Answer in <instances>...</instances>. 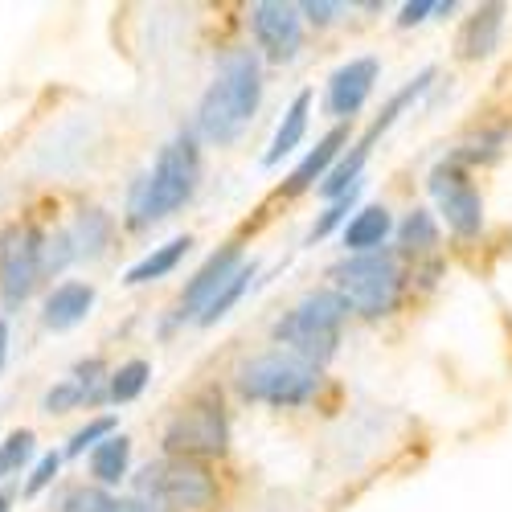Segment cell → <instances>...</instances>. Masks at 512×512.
<instances>
[{
  "label": "cell",
  "instance_id": "7",
  "mask_svg": "<svg viewBox=\"0 0 512 512\" xmlns=\"http://www.w3.org/2000/svg\"><path fill=\"white\" fill-rule=\"evenodd\" d=\"M136 484H140L144 500L168 504V508H185V512L209 508L213 496H218V484H213V476L205 472V467L193 463V459H177V455H164V459L148 463Z\"/></svg>",
  "mask_w": 512,
  "mask_h": 512
},
{
  "label": "cell",
  "instance_id": "27",
  "mask_svg": "<svg viewBox=\"0 0 512 512\" xmlns=\"http://www.w3.org/2000/svg\"><path fill=\"white\" fill-rule=\"evenodd\" d=\"M33 431H13L5 443H0V480H9V476H17L21 467L29 463V455H33Z\"/></svg>",
  "mask_w": 512,
  "mask_h": 512
},
{
  "label": "cell",
  "instance_id": "19",
  "mask_svg": "<svg viewBox=\"0 0 512 512\" xmlns=\"http://www.w3.org/2000/svg\"><path fill=\"white\" fill-rule=\"evenodd\" d=\"M111 234H115V218L107 209L99 205H87V209H78V218H74V246H78V259H99V254L111 246Z\"/></svg>",
  "mask_w": 512,
  "mask_h": 512
},
{
  "label": "cell",
  "instance_id": "29",
  "mask_svg": "<svg viewBox=\"0 0 512 512\" xmlns=\"http://www.w3.org/2000/svg\"><path fill=\"white\" fill-rule=\"evenodd\" d=\"M74 259H78V246H74L70 230H62V234L46 238V259H41V267H46V275H58V271H66Z\"/></svg>",
  "mask_w": 512,
  "mask_h": 512
},
{
  "label": "cell",
  "instance_id": "31",
  "mask_svg": "<svg viewBox=\"0 0 512 512\" xmlns=\"http://www.w3.org/2000/svg\"><path fill=\"white\" fill-rule=\"evenodd\" d=\"M58 472H62V451L41 455L37 467H33V476H29V484H25V496H37L41 488H50V484L58 480Z\"/></svg>",
  "mask_w": 512,
  "mask_h": 512
},
{
  "label": "cell",
  "instance_id": "34",
  "mask_svg": "<svg viewBox=\"0 0 512 512\" xmlns=\"http://www.w3.org/2000/svg\"><path fill=\"white\" fill-rule=\"evenodd\" d=\"M115 512H164V508L144 496H132V500H115Z\"/></svg>",
  "mask_w": 512,
  "mask_h": 512
},
{
  "label": "cell",
  "instance_id": "24",
  "mask_svg": "<svg viewBox=\"0 0 512 512\" xmlns=\"http://www.w3.org/2000/svg\"><path fill=\"white\" fill-rule=\"evenodd\" d=\"M148 377H152V365L148 361H123L115 373H111V386H107V394H111V402H136L140 394H144V386H148Z\"/></svg>",
  "mask_w": 512,
  "mask_h": 512
},
{
  "label": "cell",
  "instance_id": "9",
  "mask_svg": "<svg viewBox=\"0 0 512 512\" xmlns=\"http://www.w3.org/2000/svg\"><path fill=\"white\" fill-rule=\"evenodd\" d=\"M431 197L443 213V222L451 234L459 238H476L484 230V201H480V189L472 185V177L463 173L459 164L443 160L439 168H431Z\"/></svg>",
  "mask_w": 512,
  "mask_h": 512
},
{
  "label": "cell",
  "instance_id": "4",
  "mask_svg": "<svg viewBox=\"0 0 512 512\" xmlns=\"http://www.w3.org/2000/svg\"><path fill=\"white\" fill-rule=\"evenodd\" d=\"M332 279H336L340 300L365 320H381L398 308L402 267H398V254L386 246L373 254H349V259L332 271Z\"/></svg>",
  "mask_w": 512,
  "mask_h": 512
},
{
  "label": "cell",
  "instance_id": "12",
  "mask_svg": "<svg viewBox=\"0 0 512 512\" xmlns=\"http://www.w3.org/2000/svg\"><path fill=\"white\" fill-rule=\"evenodd\" d=\"M377 74H381V62L369 58V54L365 58H349L345 66H336L332 78H328V95H324L328 115L332 119H353L365 107V99L373 95Z\"/></svg>",
  "mask_w": 512,
  "mask_h": 512
},
{
  "label": "cell",
  "instance_id": "25",
  "mask_svg": "<svg viewBox=\"0 0 512 512\" xmlns=\"http://www.w3.org/2000/svg\"><path fill=\"white\" fill-rule=\"evenodd\" d=\"M58 512H115V496L99 484H78L58 500Z\"/></svg>",
  "mask_w": 512,
  "mask_h": 512
},
{
  "label": "cell",
  "instance_id": "6",
  "mask_svg": "<svg viewBox=\"0 0 512 512\" xmlns=\"http://www.w3.org/2000/svg\"><path fill=\"white\" fill-rule=\"evenodd\" d=\"M230 447V418L222 398H197L185 410L173 414V422L164 426V455L177 459H213L226 455Z\"/></svg>",
  "mask_w": 512,
  "mask_h": 512
},
{
  "label": "cell",
  "instance_id": "35",
  "mask_svg": "<svg viewBox=\"0 0 512 512\" xmlns=\"http://www.w3.org/2000/svg\"><path fill=\"white\" fill-rule=\"evenodd\" d=\"M5 357H9V324L0 320V369H5Z\"/></svg>",
  "mask_w": 512,
  "mask_h": 512
},
{
  "label": "cell",
  "instance_id": "30",
  "mask_svg": "<svg viewBox=\"0 0 512 512\" xmlns=\"http://www.w3.org/2000/svg\"><path fill=\"white\" fill-rule=\"evenodd\" d=\"M353 201H357V189H353L349 197H340V201H332V205H328V209L320 213V222L312 226L308 242H320V238H328V234H332V230H336L340 222H345V218H349V209H353Z\"/></svg>",
  "mask_w": 512,
  "mask_h": 512
},
{
  "label": "cell",
  "instance_id": "36",
  "mask_svg": "<svg viewBox=\"0 0 512 512\" xmlns=\"http://www.w3.org/2000/svg\"><path fill=\"white\" fill-rule=\"evenodd\" d=\"M13 508V496L9 492H0V512H9Z\"/></svg>",
  "mask_w": 512,
  "mask_h": 512
},
{
  "label": "cell",
  "instance_id": "3",
  "mask_svg": "<svg viewBox=\"0 0 512 512\" xmlns=\"http://www.w3.org/2000/svg\"><path fill=\"white\" fill-rule=\"evenodd\" d=\"M349 304L332 291H312L304 295L300 304H295L291 312H283L271 328V336L279 340V345L291 353V357H300L308 365H324L336 357V345H340V332H345V320H349Z\"/></svg>",
  "mask_w": 512,
  "mask_h": 512
},
{
  "label": "cell",
  "instance_id": "15",
  "mask_svg": "<svg viewBox=\"0 0 512 512\" xmlns=\"http://www.w3.org/2000/svg\"><path fill=\"white\" fill-rule=\"evenodd\" d=\"M394 234V218H390V209L386 205H365L357 209L353 218L345 222V250L349 254H373L386 246V238Z\"/></svg>",
  "mask_w": 512,
  "mask_h": 512
},
{
  "label": "cell",
  "instance_id": "13",
  "mask_svg": "<svg viewBox=\"0 0 512 512\" xmlns=\"http://www.w3.org/2000/svg\"><path fill=\"white\" fill-rule=\"evenodd\" d=\"M95 308V287L82 283V279H66L50 291L46 308H41V324L54 328V332H66L74 324H82Z\"/></svg>",
  "mask_w": 512,
  "mask_h": 512
},
{
  "label": "cell",
  "instance_id": "33",
  "mask_svg": "<svg viewBox=\"0 0 512 512\" xmlns=\"http://www.w3.org/2000/svg\"><path fill=\"white\" fill-rule=\"evenodd\" d=\"M426 13H435V0H410V5H402V17H398V25L402 29H410V25H418V21H426Z\"/></svg>",
  "mask_w": 512,
  "mask_h": 512
},
{
  "label": "cell",
  "instance_id": "18",
  "mask_svg": "<svg viewBox=\"0 0 512 512\" xmlns=\"http://www.w3.org/2000/svg\"><path fill=\"white\" fill-rule=\"evenodd\" d=\"M189 246H193V238H189V234H181V238H168L164 246H156L152 254H144V259H140L136 267H127L123 283H127V287H144V283H152V279L173 275V271L185 263Z\"/></svg>",
  "mask_w": 512,
  "mask_h": 512
},
{
  "label": "cell",
  "instance_id": "26",
  "mask_svg": "<svg viewBox=\"0 0 512 512\" xmlns=\"http://www.w3.org/2000/svg\"><path fill=\"white\" fill-rule=\"evenodd\" d=\"M115 435V418H91L87 426H78V431L70 435V443H66V451H62V459L70 455V459H78V455H87V451H95L99 443H107Z\"/></svg>",
  "mask_w": 512,
  "mask_h": 512
},
{
  "label": "cell",
  "instance_id": "5",
  "mask_svg": "<svg viewBox=\"0 0 512 512\" xmlns=\"http://www.w3.org/2000/svg\"><path fill=\"white\" fill-rule=\"evenodd\" d=\"M234 386L246 402L267 406H304L320 390V369L291 357V353H263L246 365H238Z\"/></svg>",
  "mask_w": 512,
  "mask_h": 512
},
{
  "label": "cell",
  "instance_id": "23",
  "mask_svg": "<svg viewBox=\"0 0 512 512\" xmlns=\"http://www.w3.org/2000/svg\"><path fill=\"white\" fill-rule=\"evenodd\" d=\"M254 275H259V267H254V263H242V267L230 275V283H226L218 295H213V304L197 316V324H205V328H209V324L226 320V316H230V308H234V304L242 300V295H246V287H250V279H254Z\"/></svg>",
  "mask_w": 512,
  "mask_h": 512
},
{
  "label": "cell",
  "instance_id": "11",
  "mask_svg": "<svg viewBox=\"0 0 512 512\" xmlns=\"http://www.w3.org/2000/svg\"><path fill=\"white\" fill-rule=\"evenodd\" d=\"M242 267V246H222V250H213L209 259L201 263V271L189 279V287L181 291V300H177V320H197L209 304H213V295H218L230 275Z\"/></svg>",
  "mask_w": 512,
  "mask_h": 512
},
{
  "label": "cell",
  "instance_id": "28",
  "mask_svg": "<svg viewBox=\"0 0 512 512\" xmlns=\"http://www.w3.org/2000/svg\"><path fill=\"white\" fill-rule=\"evenodd\" d=\"M78 406H91V398H87V390H82L74 377H62L58 386L46 390V398H41V410H46V414H70Z\"/></svg>",
  "mask_w": 512,
  "mask_h": 512
},
{
  "label": "cell",
  "instance_id": "16",
  "mask_svg": "<svg viewBox=\"0 0 512 512\" xmlns=\"http://www.w3.org/2000/svg\"><path fill=\"white\" fill-rule=\"evenodd\" d=\"M308 115H312V91H300V95L291 99V107L283 111L275 136H271V148H267V156H263L267 168H275L283 156H291L295 148L304 144V136H308Z\"/></svg>",
  "mask_w": 512,
  "mask_h": 512
},
{
  "label": "cell",
  "instance_id": "21",
  "mask_svg": "<svg viewBox=\"0 0 512 512\" xmlns=\"http://www.w3.org/2000/svg\"><path fill=\"white\" fill-rule=\"evenodd\" d=\"M431 82H435V70H422L418 78H410V82H406L402 91H394V99L386 103V111H381V115H377V119L369 123V132H365V136H361L357 144L373 148V140H377V136H386L390 127L398 123V115H402V111H406V107H410V103H414L418 95H426V87H431Z\"/></svg>",
  "mask_w": 512,
  "mask_h": 512
},
{
  "label": "cell",
  "instance_id": "22",
  "mask_svg": "<svg viewBox=\"0 0 512 512\" xmlns=\"http://www.w3.org/2000/svg\"><path fill=\"white\" fill-rule=\"evenodd\" d=\"M398 246H402L406 254L435 250V246H439V222H435V213H431V209H410L406 222L398 226Z\"/></svg>",
  "mask_w": 512,
  "mask_h": 512
},
{
  "label": "cell",
  "instance_id": "2",
  "mask_svg": "<svg viewBox=\"0 0 512 512\" xmlns=\"http://www.w3.org/2000/svg\"><path fill=\"white\" fill-rule=\"evenodd\" d=\"M201 181V148H197V136L193 132H181L173 136L152 160V168L136 181L132 189V226H152V222H164L193 197Z\"/></svg>",
  "mask_w": 512,
  "mask_h": 512
},
{
  "label": "cell",
  "instance_id": "14",
  "mask_svg": "<svg viewBox=\"0 0 512 512\" xmlns=\"http://www.w3.org/2000/svg\"><path fill=\"white\" fill-rule=\"evenodd\" d=\"M500 29H504V5H480L459 29V58L480 62L500 46Z\"/></svg>",
  "mask_w": 512,
  "mask_h": 512
},
{
  "label": "cell",
  "instance_id": "32",
  "mask_svg": "<svg viewBox=\"0 0 512 512\" xmlns=\"http://www.w3.org/2000/svg\"><path fill=\"white\" fill-rule=\"evenodd\" d=\"M340 13H345V5H332V0H304L300 5V17L308 25H332Z\"/></svg>",
  "mask_w": 512,
  "mask_h": 512
},
{
  "label": "cell",
  "instance_id": "17",
  "mask_svg": "<svg viewBox=\"0 0 512 512\" xmlns=\"http://www.w3.org/2000/svg\"><path fill=\"white\" fill-rule=\"evenodd\" d=\"M349 144V132H345V127H332V132L300 160V164H295V173H291V181H287V193L295 197V193H304V189H312L316 181H324L328 177V168H332V160H336V152L340 148H345Z\"/></svg>",
  "mask_w": 512,
  "mask_h": 512
},
{
  "label": "cell",
  "instance_id": "1",
  "mask_svg": "<svg viewBox=\"0 0 512 512\" xmlns=\"http://www.w3.org/2000/svg\"><path fill=\"white\" fill-rule=\"evenodd\" d=\"M263 103V62L254 50H234L222 58L218 78L197 103V132L209 144H230L242 136V127L254 119Z\"/></svg>",
  "mask_w": 512,
  "mask_h": 512
},
{
  "label": "cell",
  "instance_id": "20",
  "mask_svg": "<svg viewBox=\"0 0 512 512\" xmlns=\"http://www.w3.org/2000/svg\"><path fill=\"white\" fill-rule=\"evenodd\" d=\"M127 467H132V439H127V435H111L107 443H99L91 451V476H95L99 488L123 484Z\"/></svg>",
  "mask_w": 512,
  "mask_h": 512
},
{
  "label": "cell",
  "instance_id": "10",
  "mask_svg": "<svg viewBox=\"0 0 512 512\" xmlns=\"http://www.w3.org/2000/svg\"><path fill=\"white\" fill-rule=\"evenodd\" d=\"M250 29L259 50L271 62H291L304 46V17L300 5H283V0H259L250 5Z\"/></svg>",
  "mask_w": 512,
  "mask_h": 512
},
{
  "label": "cell",
  "instance_id": "8",
  "mask_svg": "<svg viewBox=\"0 0 512 512\" xmlns=\"http://www.w3.org/2000/svg\"><path fill=\"white\" fill-rule=\"evenodd\" d=\"M41 259H46V234L37 226L17 222L0 234V300L5 308H21L33 295L37 279L46 275Z\"/></svg>",
  "mask_w": 512,
  "mask_h": 512
}]
</instances>
